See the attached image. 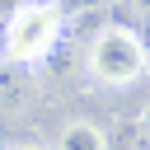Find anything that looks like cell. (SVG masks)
Returning a JSON list of instances; mask_svg holds the SVG:
<instances>
[{
	"label": "cell",
	"mask_w": 150,
	"mask_h": 150,
	"mask_svg": "<svg viewBox=\"0 0 150 150\" xmlns=\"http://www.w3.org/2000/svg\"><path fill=\"white\" fill-rule=\"evenodd\" d=\"M56 150H108V136L98 122H70V127H61Z\"/></svg>",
	"instance_id": "obj_3"
},
{
	"label": "cell",
	"mask_w": 150,
	"mask_h": 150,
	"mask_svg": "<svg viewBox=\"0 0 150 150\" xmlns=\"http://www.w3.org/2000/svg\"><path fill=\"white\" fill-rule=\"evenodd\" d=\"M61 42V5L56 0H23L5 23V61L38 66Z\"/></svg>",
	"instance_id": "obj_2"
},
{
	"label": "cell",
	"mask_w": 150,
	"mask_h": 150,
	"mask_svg": "<svg viewBox=\"0 0 150 150\" xmlns=\"http://www.w3.org/2000/svg\"><path fill=\"white\" fill-rule=\"evenodd\" d=\"M14 150H42V145H14Z\"/></svg>",
	"instance_id": "obj_4"
},
{
	"label": "cell",
	"mask_w": 150,
	"mask_h": 150,
	"mask_svg": "<svg viewBox=\"0 0 150 150\" xmlns=\"http://www.w3.org/2000/svg\"><path fill=\"white\" fill-rule=\"evenodd\" d=\"M0 150H5V145H0Z\"/></svg>",
	"instance_id": "obj_5"
},
{
	"label": "cell",
	"mask_w": 150,
	"mask_h": 150,
	"mask_svg": "<svg viewBox=\"0 0 150 150\" xmlns=\"http://www.w3.org/2000/svg\"><path fill=\"white\" fill-rule=\"evenodd\" d=\"M84 66H89V75L103 89H127V84H136L150 70V52H145L141 33H131L127 23H108V28L94 33Z\"/></svg>",
	"instance_id": "obj_1"
}]
</instances>
